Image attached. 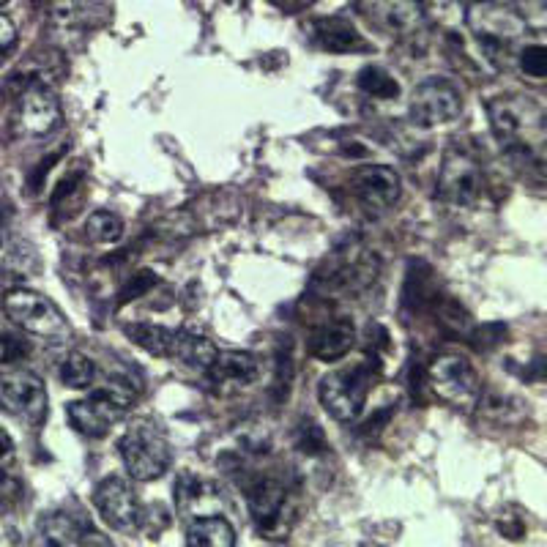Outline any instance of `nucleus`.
<instances>
[{
  "label": "nucleus",
  "instance_id": "obj_19",
  "mask_svg": "<svg viewBox=\"0 0 547 547\" xmlns=\"http://www.w3.org/2000/svg\"><path fill=\"white\" fill-rule=\"evenodd\" d=\"M91 526H85L83 520L69 512H47L39 520V534L44 545L66 547V545H96V539L88 537Z\"/></svg>",
  "mask_w": 547,
  "mask_h": 547
},
{
  "label": "nucleus",
  "instance_id": "obj_9",
  "mask_svg": "<svg viewBox=\"0 0 547 547\" xmlns=\"http://www.w3.org/2000/svg\"><path fill=\"white\" fill-rule=\"evenodd\" d=\"M17 129L25 137H47L61 124V99L42 77H31L22 83L17 96Z\"/></svg>",
  "mask_w": 547,
  "mask_h": 547
},
{
  "label": "nucleus",
  "instance_id": "obj_5",
  "mask_svg": "<svg viewBox=\"0 0 547 547\" xmlns=\"http://www.w3.org/2000/svg\"><path fill=\"white\" fill-rule=\"evenodd\" d=\"M118 452H121L129 476L137 482L159 479L173 460L167 435L159 430V424L148 422V419H140L126 430L124 438L118 441Z\"/></svg>",
  "mask_w": 547,
  "mask_h": 547
},
{
  "label": "nucleus",
  "instance_id": "obj_43",
  "mask_svg": "<svg viewBox=\"0 0 547 547\" xmlns=\"http://www.w3.org/2000/svg\"><path fill=\"white\" fill-rule=\"evenodd\" d=\"M465 3H490V0H465Z\"/></svg>",
  "mask_w": 547,
  "mask_h": 547
},
{
  "label": "nucleus",
  "instance_id": "obj_2",
  "mask_svg": "<svg viewBox=\"0 0 547 547\" xmlns=\"http://www.w3.org/2000/svg\"><path fill=\"white\" fill-rule=\"evenodd\" d=\"M135 389L132 383L113 378L102 389H93L83 400H74L66 405V416L77 433L88 438H102L110 433V427L124 419L129 408L135 405Z\"/></svg>",
  "mask_w": 547,
  "mask_h": 547
},
{
  "label": "nucleus",
  "instance_id": "obj_30",
  "mask_svg": "<svg viewBox=\"0 0 547 547\" xmlns=\"http://www.w3.org/2000/svg\"><path fill=\"white\" fill-rule=\"evenodd\" d=\"M520 69L531 80H545L547 77V50L542 44H531L520 52Z\"/></svg>",
  "mask_w": 547,
  "mask_h": 547
},
{
  "label": "nucleus",
  "instance_id": "obj_24",
  "mask_svg": "<svg viewBox=\"0 0 547 547\" xmlns=\"http://www.w3.org/2000/svg\"><path fill=\"white\" fill-rule=\"evenodd\" d=\"M126 337L140 345L145 353L159 356V359H170L173 351V340H176V329L167 326H156V323H129L124 326Z\"/></svg>",
  "mask_w": 547,
  "mask_h": 547
},
{
  "label": "nucleus",
  "instance_id": "obj_8",
  "mask_svg": "<svg viewBox=\"0 0 547 547\" xmlns=\"http://www.w3.org/2000/svg\"><path fill=\"white\" fill-rule=\"evenodd\" d=\"M485 189V173L482 165L471 151L460 145H452L441 162V176H438V195L444 197L449 206L465 208L474 206Z\"/></svg>",
  "mask_w": 547,
  "mask_h": 547
},
{
  "label": "nucleus",
  "instance_id": "obj_28",
  "mask_svg": "<svg viewBox=\"0 0 547 547\" xmlns=\"http://www.w3.org/2000/svg\"><path fill=\"white\" fill-rule=\"evenodd\" d=\"M47 9L58 25H83L91 14V0H50Z\"/></svg>",
  "mask_w": 547,
  "mask_h": 547
},
{
  "label": "nucleus",
  "instance_id": "obj_27",
  "mask_svg": "<svg viewBox=\"0 0 547 547\" xmlns=\"http://www.w3.org/2000/svg\"><path fill=\"white\" fill-rule=\"evenodd\" d=\"M61 381L69 389H91L93 381H96V364H93L91 356L80 351L69 353L66 362L61 364Z\"/></svg>",
  "mask_w": 547,
  "mask_h": 547
},
{
  "label": "nucleus",
  "instance_id": "obj_11",
  "mask_svg": "<svg viewBox=\"0 0 547 547\" xmlns=\"http://www.w3.org/2000/svg\"><path fill=\"white\" fill-rule=\"evenodd\" d=\"M375 277H378V258L351 249L334 266H329L326 274H315L312 288L320 290L326 299L329 296H353V293H362L364 288H370Z\"/></svg>",
  "mask_w": 547,
  "mask_h": 547
},
{
  "label": "nucleus",
  "instance_id": "obj_20",
  "mask_svg": "<svg viewBox=\"0 0 547 547\" xmlns=\"http://www.w3.org/2000/svg\"><path fill=\"white\" fill-rule=\"evenodd\" d=\"M353 340H356V329H353L351 320L337 318L315 329L310 340V353L320 362H337L351 351Z\"/></svg>",
  "mask_w": 547,
  "mask_h": 547
},
{
  "label": "nucleus",
  "instance_id": "obj_34",
  "mask_svg": "<svg viewBox=\"0 0 547 547\" xmlns=\"http://www.w3.org/2000/svg\"><path fill=\"white\" fill-rule=\"evenodd\" d=\"M25 496V487L14 474L0 471V506H17Z\"/></svg>",
  "mask_w": 547,
  "mask_h": 547
},
{
  "label": "nucleus",
  "instance_id": "obj_39",
  "mask_svg": "<svg viewBox=\"0 0 547 547\" xmlns=\"http://www.w3.org/2000/svg\"><path fill=\"white\" fill-rule=\"evenodd\" d=\"M63 154H66V148H61V151H55V154H50V156H47V159H42V162H39V167H36V173H33V176H31V189H33V192H39V189H42L44 178H47V173H50V170H52V165H55V162H58V159H61Z\"/></svg>",
  "mask_w": 547,
  "mask_h": 547
},
{
  "label": "nucleus",
  "instance_id": "obj_25",
  "mask_svg": "<svg viewBox=\"0 0 547 547\" xmlns=\"http://www.w3.org/2000/svg\"><path fill=\"white\" fill-rule=\"evenodd\" d=\"M359 88L362 93L372 96V99H383V102H392L400 96V83L394 80L392 74L381 69V66H364L359 72Z\"/></svg>",
  "mask_w": 547,
  "mask_h": 547
},
{
  "label": "nucleus",
  "instance_id": "obj_32",
  "mask_svg": "<svg viewBox=\"0 0 547 547\" xmlns=\"http://www.w3.org/2000/svg\"><path fill=\"white\" fill-rule=\"evenodd\" d=\"M156 282H159V277H156L154 271H137V274H132V279L126 282L124 288H121V299H118V304H126V301H135L140 299L143 293H148V290L154 288Z\"/></svg>",
  "mask_w": 547,
  "mask_h": 547
},
{
  "label": "nucleus",
  "instance_id": "obj_21",
  "mask_svg": "<svg viewBox=\"0 0 547 547\" xmlns=\"http://www.w3.org/2000/svg\"><path fill=\"white\" fill-rule=\"evenodd\" d=\"M217 353V345L208 340V337L195 334V331L178 329L170 359H178V362H184L186 367H192L197 372H206L211 367V362L217 359Z\"/></svg>",
  "mask_w": 547,
  "mask_h": 547
},
{
  "label": "nucleus",
  "instance_id": "obj_6",
  "mask_svg": "<svg viewBox=\"0 0 547 547\" xmlns=\"http://www.w3.org/2000/svg\"><path fill=\"white\" fill-rule=\"evenodd\" d=\"M427 386L441 403L457 411H474L482 397V381L474 364L460 353H441L427 367Z\"/></svg>",
  "mask_w": 547,
  "mask_h": 547
},
{
  "label": "nucleus",
  "instance_id": "obj_26",
  "mask_svg": "<svg viewBox=\"0 0 547 547\" xmlns=\"http://www.w3.org/2000/svg\"><path fill=\"white\" fill-rule=\"evenodd\" d=\"M85 238L93 244H115L124 236V219L110 211H93L91 217L85 219Z\"/></svg>",
  "mask_w": 547,
  "mask_h": 547
},
{
  "label": "nucleus",
  "instance_id": "obj_29",
  "mask_svg": "<svg viewBox=\"0 0 547 547\" xmlns=\"http://www.w3.org/2000/svg\"><path fill=\"white\" fill-rule=\"evenodd\" d=\"M296 449L304 452V455H323L329 449V441L323 435V427L312 422V419H301L299 427H296Z\"/></svg>",
  "mask_w": 547,
  "mask_h": 547
},
{
  "label": "nucleus",
  "instance_id": "obj_14",
  "mask_svg": "<svg viewBox=\"0 0 547 547\" xmlns=\"http://www.w3.org/2000/svg\"><path fill=\"white\" fill-rule=\"evenodd\" d=\"M351 192L359 206L370 214H383L400 200L403 181L400 173L389 165H364L351 173Z\"/></svg>",
  "mask_w": 547,
  "mask_h": 547
},
{
  "label": "nucleus",
  "instance_id": "obj_13",
  "mask_svg": "<svg viewBox=\"0 0 547 547\" xmlns=\"http://www.w3.org/2000/svg\"><path fill=\"white\" fill-rule=\"evenodd\" d=\"M93 506L102 515L104 523L121 534H132L143 523V506L137 501L135 490L129 487L126 479H118V476H110L96 485Z\"/></svg>",
  "mask_w": 547,
  "mask_h": 547
},
{
  "label": "nucleus",
  "instance_id": "obj_36",
  "mask_svg": "<svg viewBox=\"0 0 547 547\" xmlns=\"http://www.w3.org/2000/svg\"><path fill=\"white\" fill-rule=\"evenodd\" d=\"M517 14L523 17L526 25H534L539 28L545 22V0H517Z\"/></svg>",
  "mask_w": 547,
  "mask_h": 547
},
{
  "label": "nucleus",
  "instance_id": "obj_44",
  "mask_svg": "<svg viewBox=\"0 0 547 547\" xmlns=\"http://www.w3.org/2000/svg\"><path fill=\"white\" fill-rule=\"evenodd\" d=\"M6 3H9V0H0V6H6Z\"/></svg>",
  "mask_w": 547,
  "mask_h": 547
},
{
  "label": "nucleus",
  "instance_id": "obj_42",
  "mask_svg": "<svg viewBox=\"0 0 547 547\" xmlns=\"http://www.w3.org/2000/svg\"><path fill=\"white\" fill-rule=\"evenodd\" d=\"M293 3H296V6H312L315 0H293Z\"/></svg>",
  "mask_w": 547,
  "mask_h": 547
},
{
  "label": "nucleus",
  "instance_id": "obj_16",
  "mask_svg": "<svg viewBox=\"0 0 547 547\" xmlns=\"http://www.w3.org/2000/svg\"><path fill=\"white\" fill-rule=\"evenodd\" d=\"M247 506L263 537L279 539L288 534V487L279 479H258L247 490Z\"/></svg>",
  "mask_w": 547,
  "mask_h": 547
},
{
  "label": "nucleus",
  "instance_id": "obj_23",
  "mask_svg": "<svg viewBox=\"0 0 547 547\" xmlns=\"http://www.w3.org/2000/svg\"><path fill=\"white\" fill-rule=\"evenodd\" d=\"M438 288L433 282V271L427 269L424 263H411L408 269V277H405V290H403V301L405 307L416 310H433L438 304Z\"/></svg>",
  "mask_w": 547,
  "mask_h": 547
},
{
  "label": "nucleus",
  "instance_id": "obj_38",
  "mask_svg": "<svg viewBox=\"0 0 547 547\" xmlns=\"http://www.w3.org/2000/svg\"><path fill=\"white\" fill-rule=\"evenodd\" d=\"M422 14H430V17H438V20H446L452 11H455L457 0H413Z\"/></svg>",
  "mask_w": 547,
  "mask_h": 547
},
{
  "label": "nucleus",
  "instance_id": "obj_15",
  "mask_svg": "<svg viewBox=\"0 0 547 547\" xmlns=\"http://www.w3.org/2000/svg\"><path fill=\"white\" fill-rule=\"evenodd\" d=\"M0 411L22 419H42L47 413V389L42 378L28 370L0 372Z\"/></svg>",
  "mask_w": 547,
  "mask_h": 547
},
{
  "label": "nucleus",
  "instance_id": "obj_37",
  "mask_svg": "<svg viewBox=\"0 0 547 547\" xmlns=\"http://www.w3.org/2000/svg\"><path fill=\"white\" fill-rule=\"evenodd\" d=\"M14 47H17V25L11 22V17L0 14V63L9 58Z\"/></svg>",
  "mask_w": 547,
  "mask_h": 547
},
{
  "label": "nucleus",
  "instance_id": "obj_31",
  "mask_svg": "<svg viewBox=\"0 0 547 547\" xmlns=\"http://www.w3.org/2000/svg\"><path fill=\"white\" fill-rule=\"evenodd\" d=\"M203 496V482L195 474H181L176 479V504L178 509H189Z\"/></svg>",
  "mask_w": 547,
  "mask_h": 547
},
{
  "label": "nucleus",
  "instance_id": "obj_12",
  "mask_svg": "<svg viewBox=\"0 0 547 547\" xmlns=\"http://www.w3.org/2000/svg\"><path fill=\"white\" fill-rule=\"evenodd\" d=\"M353 9L386 36L416 39L424 31V14L413 0H353Z\"/></svg>",
  "mask_w": 547,
  "mask_h": 547
},
{
  "label": "nucleus",
  "instance_id": "obj_3",
  "mask_svg": "<svg viewBox=\"0 0 547 547\" xmlns=\"http://www.w3.org/2000/svg\"><path fill=\"white\" fill-rule=\"evenodd\" d=\"M474 6L476 9L468 14V25L476 33L482 55L496 69H506L509 55L515 50V42L528 31V25L515 9H498L496 0L474 3Z\"/></svg>",
  "mask_w": 547,
  "mask_h": 547
},
{
  "label": "nucleus",
  "instance_id": "obj_41",
  "mask_svg": "<svg viewBox=\"0 0 547 547\" xmlns=\"http://www.w3.org/2000/svg\"><path fill=\"white\" fill-rule=\"evenodd\" d=\"M33 6H39V9H44V6H47V3H50V0H31Z\"/></svg>",
  "mask_w": 547,
  "mask_h": 547
},
{
  "label": "nucleus",
  "instance_id": "obj_1",
  "mask_svg": "<svg viewBox=\"0 0 547 547\" xmlns=\"http://www.w3.org/2000/svg\"><path fill=\"white\" fill-rule=\"evenodd\" d=\"M487 118L506 154L515 162L537 167L542 173L545 110L528 96H498L493 102H487Z\"/></svg>",
  "mask_w": 547,
  "mask_h": 547
},
{
  "label": "nucleus",
  "instance_id": "obj_10",
  "mask_svg": "<svg viewBox=\"0 0 547 547\" xmlns=\"http://www.w3.org/2000/svg\"><path fill=\"white\" fill-rule=\"evenodd\" d=\"M411 121L419 129H433V126L452 124L463 113V96L457 85L441 77H430L413 88L411 102H408Z\"/></svg>",
  "mask_w": 547,
  "mask_h": 547
},
{
  "label": "nucleus",
  "instance_id": "obj_40",
  "mask_svg": "<svg viewBox=\"0 0 547 547\" xmlns=\"http://www.w3.org/2000/svg\"><path fill=\"white\" fill-rule=\"evenodd\" d=\"M11 452H14V441H11V435L0 427V460H3V457H9Z\"/></svg>",
  "mask_w": 547,
  "mask_h": 547
},
{
  "label": "nucleus",
  "instance_id": "obj_33",
  "mask_svg": "<svg viewBox=\"0 0 547 547\" xmlns=\"http://www.w3.org/2000/svg\"><path fill=\"white\" fill-rule=\"evenodd\" d=\"M31 353V345L28 340H22L17 334H0V362L14 364L25 359Z\"/></svg>",
  "mask_w": 547,
  "mask_h": 547
},
{
  "label": "nucleus",
  "instance_id": "obj_7",
  "mask_svg": "<svg viewBox=\"0 0 547 547\" xmlns=\"http://www.w3.org/2000/svg\"><path fill=\"white\" fill-rule=\"evenodd\" d=\"M3 310L11 318L14 326H20L28 334L44 337V340H66L69 337V323L63 318V312L36 290H9L3 299Z\"/></svg>",
  "mask_w": 547,
  "mask_h": 547
},
{
  "label": "nucleus",
  "instance_id": "obj_35",
  "mask_svg": "<svg viewBox=\"0 0 547 547\" xmlns=\"http://www.w3.org/2000/svg\"><path fill=\"white\" fill-rule=\"evenodd\" d=\"M83 181H85V176H83V170H74V173H69V176L63 178L61 184H58V189H55V192H52V208H58L63 203V200H66V197H72L74 192H77V189H80V186H83Z\"/></svg>",
  "mask_w": 547,
  "mask_h": 547
},
{
  "label": "nucleus",
  "instance_id": "obj_18",
  "mask_svg": "<svg viewBox=\"0 0 547 547\" xmlns=\"http://www.w3.org/2000/svg\"><path fill=\"white\" fill-rule=\"evenodd\" d=\"M312 39H315L320 50L334 52V55L370 50V42L345 17H320V20H315L312 22Z\"/></svg>",
  "mask_w": 547,
  "mask_h": 547
},
{
  "label": "nucleus",
  "instance_id": "obj_17",
  "mask_svg": "<svg viewBox=\"0 0 547 547\" xmlns=\"http://www.w3.org/2000/svg\"><path fill=\"white\" fill-rule=\"evenodd\" d=\"M206 375L217 392H238V389H247V386L258 381L260 362L258 356H252L247 351H225L217 353V359L211 362Z\"/></svg>",
  "mask_w": 547,
  "mask_h": 547
},
{
  "label": "nucleus",
  "instance_id": "obj_22",
  "mask_svg": "<svg viewBox=\"0 0 547 547\" xmlns=\"http://www.w3.org/2000/svg\"><path fill=\"white\" fill-rule=\"evenodd\" d=\"M186 545L192 547H233L236 545V528L225 517L208 515L197 517L186 526Z\"/></svg>",
  "mask_w": 547,
  "mask_h": 547
},
{
  "label": "nucleus",
  "instance_id": "obj_4",
  "mask_svg": "<svg viewBox=\"0 0 547 547\" xmlns=\"http://www.w3.org/2000/svg\"><path fill=\"white\" fill-rule=\"evenodd\" d=\"M372 378H375V370H372L370 362H359L329 372L318 386L320 405L337 422H356L367 405V397H370Z\"/></svg>",
  "mask_w": 547,
  "mask_h": 547
}]
</instances>
